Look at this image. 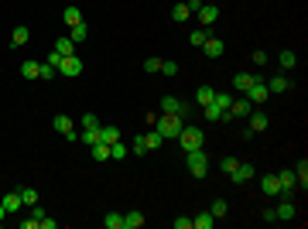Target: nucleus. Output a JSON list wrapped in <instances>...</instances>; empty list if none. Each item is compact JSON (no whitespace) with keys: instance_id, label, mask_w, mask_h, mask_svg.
Returning <instances> with one entry per match:
<instances>
[{"instance_id":"f257e3e1","label":"nucleus","mask_w":308,"mask_h":229,"mask_svg":"<svg viewBox=\"0 0 308 229\" xmlns=\"http://www.w3.org/2000/svg\"><path fill=\"white\" fill-rule=\"evenodd\" d=\"M178 144H182V151H195V147L206 144V134H202L199 127H182V130H178Z\"/></svg>"},{"instance_id":"f03ea898","label":"nucleus","mask_w":308,"mask_h":229,"mask_svg":"<svg viewBox=\"0 0 308 229\" xmlns=\"http://www.w3.org/2000/svg\"><path fill=\"white\" fill-rule=\"evenodd\" d=\"M182 127H185V120H182V116L161 113V116H158V127H154V130H158L161 137H178V130H182Z\"/></svg>"},{"instance_id":"7ed1b4c3","label":"nucleus","mask_w":308,"mask_h":229,"mask_svg":"<svg viewBox=\"0 0 308 229\" xmlns=\"http://www.w3.org/2000/svg\"><path fill=\"white\" fill-rule=\"evenodd\" d=\"M185 154H189V171H192V178H206V171H209V157H206V151L195 147V151H185Z\"/></svg>"},{"instance_id":"20e7f679","label":"nucleus","mask_w":308,"mask_h":229,"mask_svg":"<svg viewBox=\"0 0 308 229\" xmlns=\"http://www.w3.org/2000/svg\"><path fill=\"white\" fill-rule=\"evenodd\" d=\"M58 72H62L65 79L82 76V58H79V55H62V62H58Z\"/></svg>"},{"instance_id":"39448f33","label":"nucleus","mask_w":308,"mask_h":229,"mask_svg":"<svg viewBox=\"0 0 308 229\" xmlns=\"http://www.w3.org/2000/svg\"><path fill=\"white\" fill-rule=\"evenodd\" d=\"M267 96H270V93H267V82L257 76V79L250 82V89H247V99H250L253 106H260V103H267Z\"/></svg>"},{"instance_id":"423d86ee","label":"nucleus","mask_w":308,"mask_h":229,"mask_svg":"<svg viewBox=\"0 0 308 229\" xmlns=\"http://www.w3.org/2000/svg\"><path fill=\"white\" fill-rule=\"evenodd\" d=\"M161 110H165V113H175V116H182V120H185V116H189V103H182L178 96H165V99H161Z\"/></svg>"},{"instance_id":"0eeeda50","label":"nucleus","mask_w":308,"mask_h":229,"mask_svg":"<svg viewBox=\"0 0 308 229\" xmlns=\"http://www.w3.org/2000/svg\"><path fill=\"white\" fill-rule=\"evenodd\" d=\"M247 116H250V127H247L250 134H264V130L270 127V116L264 113V110H250Z\"/></svg>"},{"instance_id":"6e6552de","label":"nucleus","mask_w":308,"mask_h":229,"mask_svg":"<svg viewBox=\"0 0 308 229\" xmlns=\"http://www.w3.org/2000/svg\"><path fill=\"white\" fill-rule=\"evenodd\" d=\"M195 14H199V24H202V28H212V24L219 21V7H216V4H202Z\"/></svg>"},{"instance_id":"1a4fd4ad","label":"nucleus","mask_w":308,"mask_h":229,"mask_svg":"<svg viewBox=\"0 0 308 229\" xmlns=\"http://www.w3.org/2000/svg\"><path fill=\"white\" fill-rule=\"evenodd\" d=\"M277 181H281V198H291L298 191V181H294V171H277Z\"/></svg>"},{"instance_id":"9d476101","label":"nucleus","mask_w":308,"mask_h":229,"mask_svg":"<svg viewBox=\"0 0 308 229\" xmlns=\"http://www.w3.org/2000/svg\"><path fill=\"white\" fill-rule=\"evenodd\" d=\"M55 130H58L62 137H65V140H79L76 127H72V120H69L65 113H58V116H55Z\"/></svg>"},{"instance_id":"9b49d317","label":"nucleus","mask_w":308,"mask_h":229,"mask_svg":"<svg viewBox=\"0 0 308 229\" xmlns=\"http://www.w3.org/2000/svg\"><path fill=\"white\" fill-rule=\"evenodd\" d=\"M230 178H233V185H247L253 178V164H243V161H240V164L230 171Z\"/></svg>"},{"instance_id":"f8f14e48","label":"nucleus","mask_w":308,"mask_h":229,"mask_svg":"<svg viewBox=\"0 0 308 229\" xmlns=\"http://www.w3.org/2000/svg\"><path fill=\"white\" fill-rule=\"evenodd\" d=\"M260 191L270 195V198L281 195V181H277V174H264V178H260Z\"/></svg>"},{"instance_id":"ddd939ff","label":"nucleus","mask_w":308,"mask_h":229,"mask_svg":"<svg viewBox=\"0 0 308 229\" xmlns=\"http://www.w3.org/2000/svg\"><path fill=\"white\" fill-rule=\"evenodd\" d=\"M274 215H277V222H288V219H294V215H298V209H294V202H291V198H284V202L274 209Z\"/></svg>"},{"instance_id":"4468645a","label":"nucleus","mask_w":308,"mask_h":229,"mask_svg":"<svg viewBox=\"0 0 308 229\" xmlns=\"http://www.w3.org/2000/svg\"><path fill=\"white\" fill-rule=\"evenodd\" d=\"M294 181H298V191H308V161H298L294 168Z\"/></svg>"},{"instance_id":"2eb2a0df","label":"nucleus","mask_w":308,"mask_h":229,"mask_svg":"<svg viewBox=\"0 0 308 229\" xmlns=\"http://www.w3.org/2000/svg\"><path fill=\"white\" fill-rule=\"evenodd\" d=\"M250 110H253V103H250V99H247V96H243V99H233V103H230V110H226V113H230V116H247V113H250Z\"/></svg>"},{"instance_id":"dca6fc26","label":"nucleus","mask_w":308,"mask_h":229,"mask_svg":"<svg viewBox=\"0 0 308 229\" xmlns=\"http://www.w3.org/2000/svg\"><path fill=\"white\" fill-rule=\"evenodd\" d=\"M192 18V11H189V4H185V0H178V4H175L172 7V21L175 24H185V21Z\"/></svg>"},{"instance_id":"f3484780","label":"nucleus","mask_w":308,"mask_h":229,"mask_svg":"<svg viewBox=\"0 0 308 229\" xmlns=\"http://www.w3.org/2000/svg\"><path fill=\"white\" fill-rule=\"evenodd\" d=\"M253 79H257L253 72H236V76H233V89H236V93H247Z\"/></svg>"},{"instance_id":"a211bd4d","label":"nucleus","mask_w":308,"mask_h":229,"mask_svg":"<svg viewBox=\"0 0 308 229\" xmlns=\"http://www.w3.org/2000/svg\"><path fill=\"white\" fill-rule=\"evenodd\" d=\"M116 140H120V127H113V123L99 127V144H116Z\"/></svg>"},{"instance_id":"6ab92c4d","label":"nucleus","mask_w":308,"mask_h":229,"mask_svg":"<svg viewBox=\"0 0 308 229\" xmlns=\"http://www.w3.org/2000/svg\"><path fill=\"white\" fill-rule=\"evenodd\" d=\"M288 89H291V79H288V76L267 79V93H288Z\"/></svg>"},{"instance_id":"aec40b11","label":"nucleus","mask_w":308,"mask_h":229,"mask_svg":"<svg viewBox=\"0 0 308 229\" xmlns=\"http://www.w3.org/2000/svg\"><path fill=\"white\" fill-rule=\"evenodd\" d=\"M0 202H4V209H7V212H18L21 205H24V202H21V191H18V188H14V191H7V195H4Z\"/></svg>"},{"instance_id":"412c9836","label":"nucleus","mask_w":308,"mask_h":229,"mask_svg":"<svg viewBox=\"0 0 308 229\" xmlns=\"http://www.w3.org/2000/svg\"><path fill=\"white\" fill-rule=\"evenodd\" d=\"M62 21H65L69 28H76V24H82V11H79V7H72V4H69V7L62 11Z\"/></svg>"},{"instance_id":"4be33fe9","label":"nucleus","mask_w":308,"mask_h":229,"mask_svg":"<svg viewBox=\"0 0 308 229\" xmlns=\"http://www.w3.org/2000/svg\"><path fill=\"white\" fill-rule=\"evenodd\" d=\"M209 28H192V35H189V41H192V48H202L206 41H209Z\"/></svg>"},{"instance_id":"5701e85b","label":"nucleus","mask_w":308,"mask_h":229,"mask_svg":"<svg viewBox=\"0 0 308 229\" xmlns=\"http://www.w3.org/2000/svg\"><path fill=\"white\" fill-rule=\"evenodd\" d=\"M212 226H216V215H212V212H199L192 219V229H212Z\"/></svg>"},{"instance_id":"b1692460","label":"nucleus","mask_w":308,"mask_h":229,"mask_svg":"<svg viewBox=\"0 0 308 229\" xmlns=\"http://www.w3.org/2000/svg\"><path fill=\"white\" fill-rule=\"evenodd\" d=\"M38 72H41V62H35V58H28V62L21 65V76L28 79V82H31V79H38Z\"/></svg>"},{"instance_id":"393cba45","label":"nucleus","mask_w":308,"mask_h":229,"mask_svg":"<svg viewBox=\"0 0 308 229\" xmlns=\"http://www.w3.org/2000/svg\"><path fill=\"white\" fill-rule=\"evenodd\" d=\"M212 96H216V89H212V86H199V89H195V103H199V106H209Z\"/></svg>"},{"instance_id":"a878e982","label":"nucleus","mask_w":308,"mask_h":229,"mask_svg":"<svg viewBox=\"0 0 308 229\" xmlns=\"http://www.w3.org/2000/svg\"><path fill=\"white\" fill-rule=\"evenodd\" d=\"M55 52H58V55H76V41L69 38V35H65V38H58L55 41Z\"/></svg>"},{"instance_id":"bb28decb","label":"nucleus","mask_w":308,"mask_h":229,"mask_svg":"<svg viewBox=\"0 0 308 229\" xmlns=\"http://www.w3.org/2000/svg\"><path fill=\"white\" fill-rule=\"evenodd\" d=\"M202 52H206L209 58H219V55H223V41H219V38H209L206 45H202Z\"/></svg>"},{"instance_id":"cd10ccee","label":"nucleus","mask_w":308,"mask_h":229,"mask_svg":"<svg viewBox=\"0 0 308 229\" xmlns=\"http://www.w3.org/2000/svg\"><path fill=\"white\" fill-rule=\"evenodd\" d=\"M144 226V215H140V212H127V215H123V229H140Z\"/></svg>"},{"instance_id":"c85d7f7f","label":"nucleus","mask_w":308,"mask_h":229,"mask_svg":"<svg viewBox=\"0 0 308 229\" xmlns=\"http://www.w3.org/2000/svg\"><path fill=\"white\" fill-rule=\"evenodd\" d=\"M277 62H281V69H294V65H298V55H294L291 48H284V52L277 55Z\"/></svg>"},{"instance_id":"c756f323","label":"nucleus","mask_w":308,"mask_h":229,"mask_svg":"<svg viewBox=\"0 0 308 229\" xmlns=\"http://www.w3.org/2000/svg\"><path fill=\"white\" fill-rule=\"evenodd\" d=\"M86 35H89V28H86V21H82V24H76V28H69V38L76 41V45H79V41H86Z\"/></svg>"},{"instance_id":"7c9ffc66","label":"nucleus","mask_w":308,"mask_h":229,"mask_svg":"<svg viewBox=\"0 0 308 229\" xmlns=\"http://www.w3.org/2000/svg\"><path fill=\"white\" fill-rule=\"evenodd\" d=\"M93 161H110V144H93Z\"/></svg>"},{"instance_id":"2f4dec72","label":"nucleus","mask_w":308,"mask_h":229,"mask_svg":"<svg viewBox=\"0 0 308 229\" xmlns=\"http://www.w3.org/2000/svg\"><path fill=\"white\" fill-rule=\"evenodd\" d=\"M103 226H106V229H123V215H120V212H106Z\"/></svg>"},{"instance_id":"473e14b6","label":"nucleus","mask_w":308,"mask_h":229,"mask_svg":"<svg viewBox=\"0 0 308 229\" xmlns=\"http://www.w3.org/2000/svg\"><path fill=\"white\" fill-rule=\"evenodd\" d=\"M11 45H14V48L28 45V28H14V35H11Z\"/></svg>"},{"instance_id":"72a5a7b5","label":"nucleus","mask_w":308,"mask_h":229,"mask_svg":"<svg viewBox=\"0 0 308 229\" xmlns=\"http://www.w3.org/2000/svg\"><path fill=\"white\" fill-rule=\"evenodd\" d=\"M79 140H82L86 147H93V144H99V127H96V130H82V134H79Z\"/></svg>"},{"instance_id":"f704fd0d","label":"nucleus","mask_w":308,"mask_h":229,"mask_svg":"<svg viewBox=\"0 0 308 229\" xmlns=\"http://www.w3.org/2000/svg\"><path fill=\"white\" fill-rule=\"evenodd\" d=\"M55 72H58L55 65H48V62H41V72H38V79H41V82H52V79H55Z\"/></svg>"},{"instance_id":"c9c22d12","label":"nucleus","mask_w":308,"mask_h":229,"mask_svg":"<svg viewBox=\"0 0 308 229\" xmlns=\"http://www.w3.org/2000/svg\"><path fill=\"white\" fill-rule=\"evenodd\" d=\"M127 151H130V147H123L120 140H116V144H110V157H113V161H123V157H127Z\"/></svg>"},{"instance_id":"e433bc0d","label":"nucleus","mask_w":308,"mask_h":229,"mask_svg":"<svg viewBox=\"0 0 308 229\" xmlns=\"http://www.w3.org/2000/svg\"><path fill=\"white\" fill-rule=\"evenodd\" d=\"M144 140H147V151H154V147H161V144H165V137L158 134V130H151V134H144Z\"/></svg>"},{"instance_id":"4c0bfd02","label":"nucleus","mask_w":308,"mask_h":229,"mask_svg":"<svg viewBox=\"0 0 308 229\" xmlns=\"http://www.w3.org/2000/svg\"><path fill=\"white\" fill-rule=\"evenodd\" d=\"M130 154H137V157H140V154H147V140H144V134L134 137V144H130Z\"/></svg>"},{"instance_id":"58836bf2","label":"nucleus","mask_w":308,"mask_h":229,"mask_svg":"<svg viewBox=\"0 0 308 229\" xmlns=\"http://www.w3.org/2000/svg\"><path fill=\"white\" fill-rule=\"evenodd\" d=\"M21 191V202H24V205H35V202H38V191L35 188H18Z\"/></svg>"},{"instance_id":"ea45409f","label":"nucleus","mask_w":308,"mask_h":229,"mask_svg":"<svg viewBox=\"0 0 308 229\" xmlns=\"http://www.w3.org/2000/svg\"><path fill=\"white\" fill-rule=\"evenodd\" d=\"M96 127H103L96 113H86V116H82V130H96Z\"/></svg>"},{"instance_id":"a19ab883","label":"nucleus","mask_w":308,"mask_h":229,"mask_svg":"<svg viewBox=\"0 0 308 229\" xmlns=\"http://www.w3.org/2000/svg\"><path fill=\"white\" fill-rule=\"evenodd\" d=\"M144 72H161V58L147 55V58H144Z\"/></svg>"},{"instance_id":"79ce46f5","label":"nucleus","mask_w":308,"mask_h":229,"mask_svg":"<svg viewBox=\"0 0 308 229\" xmlns=\"http://www.w3.org/2000/svg\"><path fill=\"white\" fill-rule=\"evenodd\" d=\"M209 212L216 215V219H223V215H226V202H223V198H216V202L209 205Z\"/></svg>"},{"instance_id":"37998d69","label":"nucleus","mask_w":308,"mask_h":229,"mask_svg":"<svg viewBox=\"0 0 308 229\" xmlns=\"http://www.w3.org/2000/svg\"><path fill=\"white\" fill-rule=\"evenodd\" d=\"M161 72L165 76H178V65H175L172 58H161Z\"/></svg>"},{"instance_id":"c03bdc74","label":"nucleus","mask_w":308,"mask_h":229,"mask_svg":"<svg viewBox=\"0 0 308 229\" xmlns=\"http://www.w3.org/2000/svg\"><path fill=\"white\" fill-rule=\"evenodd\" d=\"M175 229H192V215H178V219H175Z\"/></svg>"},{"instance_id":"a18cd8bd","label":"nucleus","mask_w":308,"mask_h":229,"mask_svg":"<svg viewBox=\"0 0 308 229\" xmlns=\"http://www.w3.org/2000/svg\"><path fill=\"white\" fill-rule=\"evenodd\" d=\"M236 164H240V161H236V157H223V164H219V168H223V171L230 174L233 168H236Z\"/></svg>"},{"instance_id":"49530a36","label":"nucleus","mask_w":308,"mask_h":229,"mask_svg":"<svg viewBox=\"0 0 308 229\" xmlns=\"http://www.w3.org/2000/svg\"><path fill=\"white\" fill-rule=\"evenodd\" d=\"M21 229H38V219L31 215V219H21Z\"/></svg>"},{"instance_id":"de8ad7c7","label":"nucleus","mask_w":308,"mask_h":229,"mask_svg":"<svg viewBox=\"0 0 308 229\" xmlns=\"http://www.w3.org/2000/svg\"><path fill=\"white\" fill-rule=\"evenodd\" d=\"M38 226H41V229H55V219H48V215H41V219H38Z\"/></svg>"},{"instance_id":"09e8293b","label":"nucleus","mask_w":308,"mask_h":229,"mask_svg":"<svg viewBox=\"0 0 308 229\" xmlns=\"http://www.w3.org/2000/svg\"><path fill=\"white\" fill-rule=\"evenodd\" d=\"M250 58H253V62H257V65H264V62H267V52H253Z\"/></svg>"},{"instance_id":"8fccbe9b","label":"nucleus","mask_w":308,"mask_h":229,"mask_svg":"<svg viewBox=\"0 0 308 229\" xmlns=\"http://www.w3.org/2000/svg\"><path fill=\"white\" fill-rule=\"evenodd\" d=\"M45 62H48V65H55V69H58V62H62V55H58V52H52V55L45 58Z\"/></svg>"},{"instance_id":"3c124183","label":"nucleus","mask_w":308,"mask_h":229,"mask_svg":"<svg viewBox=\"0 0 308 229\" xmlns=\"http://www.w3.org/2000/svg\"><path fill=\"white\" fill-rule=\"evenodd\" d=\"M185 4H189V11H192V14L199 11V7H202V0H185Z\"/></svg>"},{"instance_id":"603ef678","label":"nucleus","mask_w":308,"mask_h":229,"mask_svg":"<svg viewBox=\"0 0 308 229\" xmlns=\"http://www.w3.org/2000/svg\"><path fill=\"white\" fill-rule=\"evenodd\" d=\"M4 215H7V209H4V202H0V226H4Z\"/></svg>"}]
</instances>
